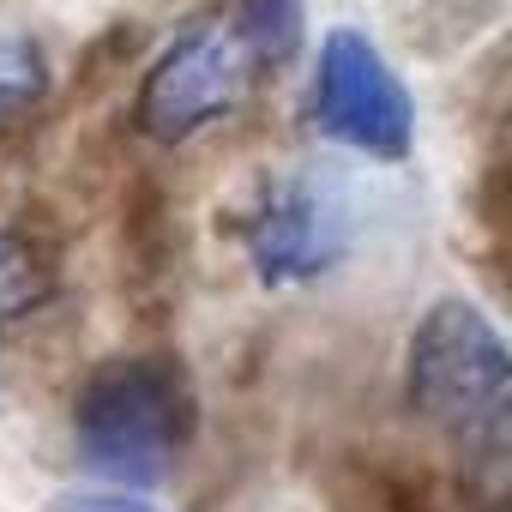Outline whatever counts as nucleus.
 Returning a JSON list of instances; mask_svg holds the SVG:
<instances>
[{
  "instance_id": "obj_1",
  "label": "nucleus",
  "mask_w": 512,
  "mask_h": 512,
  "mask_svg": "<svg viewBox=\"0 0 512 512\" xmlns=\"http://www.w3.org/2000/svg\"><path fill=\"white\" fill-rule=\"evenodd\" d=\"M199 404L193 380L163 350L109 356L85 374L73 398V446L79 458L127 488H157L193 446Z\"/></svg>"
},
{
  "instance_id": "obj_2",
  "label": "nucleus",
  "mask_w": 512,
  "mask_h": 512,
  "mask_svg": "<svg viewBox=\"0 0 512 512\" xmlns=\"http://www.w3.org/2000/svg\"><path fill=\"white\" fill-rule=\"evenodd\" d=\"M404 392H410V410L434 422L446 440L500 452L512 422V362H506L500 326L464 296L434 302L410 332Z\"/></svg>"
},
{
  "instance_id": "obj_3",
  "label": "nucleus",
  "mask_w": 512,
  "mask_h": 512,
  "mask_svg": "<svg viewBox=\"0 0 512 512\" xmlns=\"http://www.w3.org/2000/svg\"><path fill=\"white\" fill-rule=\"evenodd\" d=\"M253 278L266 290H302L338 272L356 247V193L332 169H278L229 217Z\"/></svg>"
},
{
  "instance_id": "obj_4",
  "label": "nucleus",
  "mask_w": 512,
  "mask_h": 512,
  "mask_svg": "<svg viewBox=\"0 0 512 512\" xmlns=\"http://www.w3.org/2000/svg\"><path fill=\"white\" fill-rule=\"evenodd\" d=\"M253 79H260V55L241 37V25L223 19V13H199L145 67L133 127L157 145H187L193 133L235 115L247 103Z\"/></svg>"
},
{
  "instance_id": "obj_5",
  "label": "nucleus",
  "mask_w": 512,
  "mask_h": 512,
  "mask_svg": "<svg viewBox=\"0 0 512 512\" xmlns=\"http://www.w3.org/2000/svg\"><path fill=\"white\" fill-rule=\"evenodd\" d=\"M308 127L320 139H338L362 157L398 163L416 139V103L404 91V79L392 73V61L380 55V43L368 31L332 25L320 37V61H314V91H308Z\"/></svg>"
},
{
  "instance_id": "obj_6",
  "label": "nucleus",
  "mask_w": 512,
  "mask_h": 512,
  "mask_svg": "<svg viewBox=\"0 0 512 512\" xmlns=\"http://www.w3.org/2000/svg\"><path fill=\"white\" fill-rule=\"evenodd\" d=\"M121 253H127V272L145 284H163L175 272V253H181V217L169 211L157 181H139L127 211H121Z\"/></svg>"
},
{
  "instance_id": "obj_7",
  "label": "nucleus",
  "mask_w": 512,
  "mask_h": 512,
  "mask_svg": "<svg viewBox=\"0 0 512 512\" xmlns=\"http://www.w3.org/2000/svg\"><path fill=\"white\" fill-rule=\"evenodd\" d=\"M55 296V253L31 235L0 223V344L19 320H31L43 302Z\"/></svg>"
},
{
  "instance_id": "obj_8",
  "label": "nucleus",
  "mask_w": 512,
  "mask_h": 512,
  "mask_svg": "<svg viewBox=\"0 0 512 512\" xmlns=\"http://www.w3.org/2000/svg\"><path fill=\"white\" fill-rule=\"evenodd\" d=\"M241 37L253 43V55H260V67H284L302 43V0H235Z\"/></svg>"
},
{
  "instance_id": "obj_9",
  "label": "nucleus",
  "mask_w": 512,
  "mask_h": 512,
  "mask_svg": "<svg viewBox=\"0 0 512 512\" xmlns=\"http://www.w3.org/2000/svg\"><path fill=\"white\" fill-rule=\"evenodd\" d=\"M43 91H49V67H43L37 43L19 31H0V121L25 115Z\"/></svg>"
},
{
  "instance_id": "obj_10",
  "label": "nucleus",
  "mask_w": 512,
  "mask_h": 512,
  "mask_svg": "<svg viewBox=\"0 0 512 512\" xmlns=\"http://www.w3.org/2000/svg\"><path fill=\"white\" fill-rule=\"evenodd\" d=\"M55 512H157V506L133 500V494H67V500H55Z\"/></svg>"
}]
</instances>
